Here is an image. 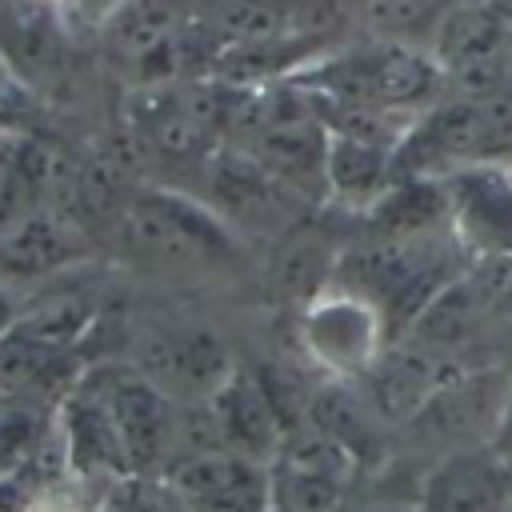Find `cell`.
Listing matches in <instances>:
<instances>
[{
	"label": "cell",
	"instance_id": "14",
	"mask_svg": "<svg viewBox=\"0 0 512 512\" xmlns=\"http://www.w3.org/2000/svg\"><path fill=\"white\" fill-rule=\"evenodd\" d=\"M392 168H396L392 148L332 132V140H328V196L332 200L368 212L392 188Z\"/></svg>",
	"mask_w": 512,
	"mask_h": 512
},
{
	"label": "cell",
	"instance_id": "7",
	"mask_svg": "<svg viewBox=\"0 0 512 512\" xmlns=\"http://www.w3.org/2000/svg\"><path fill=\"white\" fill-rule=\"evenodd\" d=\"M168 480L188 512H272L276 504L272 464L232 448L192 452L168 468Z\"/></svg>",
	"mask_w": 512,
	"mask_h": 512
},
{
	"label": "cell",
	"instance_id": "15",
	"mask_svg": "<svg viewBox=\"0 0 512 512\" xmlns=\"http://www.w3.org/2000/svg\"><path fill=\"white\" fill-rule=\"evenodd\" d=\"M184 20V0H128L112 20V44L132 60H156L176 48V32Z\"/></svg>",
	"mask_w": 512,
	"mask_h": 512
},
{
	"label": "cell",
	"instance_id": "3",
	"mask_svg": "<svg viewBox=\"0 0 512 512\" xmlns=\"http://www.w3.org/2000/svg\"><path fill=\"white\" fill-rule=\"evenodd\" d=\"M388 348V316L376 300L328 284L300 304V352L328 380H360Z\"/></svg>",
	"mask_w": 512,
	"mask_h": 512
},
{
	"label": "cell",
	"instance_id": "20",
	"mask_svg": "<svg viewBox=\"0 0 512 512\" xmlns=\"http://www.w3.org/2000/svg\"><path fill=\"white\" fill-rule=\"evenodd\" d=\"M128 0H60V12L80 28H112Z\"/></svg>",
	"mask_w": 512,
	"mask_h": 512
},
{
	"label": "cell",
	"instance_id": "21",
	"mask_svg": "<svg viewBox=\"0 0 512 512\" xmlns=\"http://www.w3.org/2000/svg\"><path fill=\"white\" fill-rule=\"evenodd\" d=\"M20 512H80L76 500L64 492V484H52V488H40Z\"/></svg>",
	"mask_w": 512,
	"mask_h": 512
},
{
	"label": "cell",
	"instance_id": "10",
	"mask_svg": "<svg viewBox=\"0 0 512 512\" xmlns=\"http://www.w3.org/2000/svg\"><path fill=\"white\" fill-rule=\"evenodd\" d=\"M208 412H212V424L220 432V444L232 448V452H244V456H256L264 464L276 460V452L284 448V420L260 380V372H248V368H236L216 392L212 400H204Z\"/></svg>",
	"mask_w": 512,
	"mask_h": 512
},
{
	"label": "cell",
	"instance_id": "23",
	"mask_svg": "<svg viewBox=\"0 0 512 512\" xmlns=\"http://www.w3.org/2000/svg\"><path fill=\"white\" fill-rule=\"evenodd\" d=\"M36 4H48V8H60V0H36Z\"/></svg>",
	"mask_w": 512,
	"mask_h": 512
},
{
	"label": "cell",
	"instance_id": "2",
	"mask_svg": "<svg viewBox=\"0 0 512 512\" xmlns=\"http://www.w3.org/2000/svg\"><path fill=\"white\" fill-rule=\"evenodd\" d=\"M84 384L108 408L124 440L132 476H168V468L180 460V400H172L136 364L96 368Z\"/></svg>",
	"mask_w": 512,
	"mask_h": 512
},
{
	"label": "cell",
	"instance_id": "12",
	"mask_svg": "<svg viewBox=\"0 0 512 512\" xmlns=\"http://www.w3.org/2000/svg\"><path fill=\"white\" fill-rule=\"evenodd\" d=\"M60 436L68 448V468L76 476H112V480L132 476L124 440H120L108 408L84 380L60 404Z\"/></svg>",
	"mask_w": 512,
	"mask_h": 512
},
{
	"label": "cell",
	"instance_id": "18",
	"mask_svg": "<svg viewBox=\"0 0 512 512\" xmlns=\"http://www.w3.org/2000/svg\"><path fill=\"white\" fill-rule=\"evenodd\" d=\"M364 24L384 40H404L424 24H440V0H364Z\"/></svg>",
	"mask_w": 512,
	"mask_h": 512
},
{
	"label": "cell",
	"instance_id": "17",
	"mask_svg": "<svg viewBox=\"0 0 512 512\" xmlns=\"http://www.w3.org/2000/svg\"><path fill=\"white\" fill-rule=\"evenodd\" d=\"M40 204L32 176V140L0 132V228Z\"/></svg>",
	"mask_w": 512,
	"mask_h": 512
},
{
	"label": "cell",
	"instance_id": "22",
	"mask_svg": "<svg viewBox=\"0 0 512 512\" xmlns=\"http://www.w3.org/2000/svg\"><path fill=\"white\" fill-rule=\"evenodd\" d=\"M20 312H24V300H20V292L8 284V280H0V340L20 324Z\"/></svg>",
	"mask_w": 512,
	"mask_h": 512
},
{
	"label": "cell",
	"instance_id": "24",
	"mask_svg": "<svg viewBox=\"0 0 512 512\" xmlns=\"http://www.w3.org/2000/svg\"><path fill=\"white\" fill-rule=\"evenodd\" d=\"M508 48H512V24H508Z\"/></svg>",
	"mask_w": 512,
	"mask_h": 512
},
{
	"label": "cell",
	"instance_id": "5",
	"mask_svg": "<svg viewBox=\"0 0 512 512\" xmlns=\"http://www.w3.org/2000/svg\"><path fill=\"white\" fill-rule=\"evenodd\" d=\"M352 476L356 456L312 424H300L272 460V496L284 512H344Z\"/></svg>",
	"mask_w": 512,
	"mask_h": 512
},
{
	"label": "cell",
	"instance_id": "9",
	"mask_svg": "<svg viewBox=\"0 0 512 512\" xmlns=\"http://www.w3.org/2000/svg\"><path fill=\"white\" fill-rule=\"evenodd\" d=\"M448 360H452V352H436V348L404 336V340L388 344L380 352V360L356 384L364 388V396L372 400V408L380 412L384 424H412L428 408V400L448 380L460 376Z\"/></svg>",
	"mask_w": 512,
	"mask_h": 512
},
{
	"label": "cell",
	"instance_id": "4",
	"mask_svg": "<svg viewBox=\"0 0 512 512\" xmlns=\"http://www.w3.org/2000/svg\"><path fill=\"white\" fill-rule=\"evenodd\" d=\"M204 172V204L232 232H276L292 224V212L304 196H296L272 168H264L244 144L212 148L200 164Z\"/></svg>",
	"mask_w": 512,
	"mask_h": 512
},
{
	"label": "cell",
	"instance_id": "13",
	"mask_svg": "<svg viewBox=\"0 0 512 512\" xmlns=\"http://www.w3.org/2000/svg\"><path fill=\"white\" fill-rule=\"evenodd\" d=\"M304 424H312L316 432H324L328 440L348 448L356 456V464L364 456H376V448L384 440V428H388L356 380H324V384H316L308 392Z\"/></svg>",
	"mask_w": 512,
	"mask_h": 512
},
{
	"label": "cell",
	"instance_id": "16",
	"mask_svg": "<svg viewBox=\"0 0 512 512\" xmlns=\"http://www.w3.org/2000/svg\"><path fill=\"white\" fill-rule=\"evenodd\" d=\"M92 316H96V308H92L84 296H76V292H68V296H48V300L24 304L20 324H16L12 332H20V336H28V340H36V344H44V348H52V352H68V348L88 332Z\"/></svg>",
	"mask_w": 512,
	"mask_h": 512
},
{
	"label": "cell",
	"instance_id": "1",
	"mask_svg": "<svg viewBox=\"0 0 512 512\" xmlns=\"http://www.w3.org/2000/svg\"><path fill=\"white\" fill-rule=\"evenodd\" d=\"M132 260L172 268V272H204L232 268L240 260L236 232L200 200H188L168 188H136L112 228Z\"/></svg>",
	"mask_w": 512,
	"mask_h": 512
},
{
	"label": "cell",
	"instance_id": "19",
	"mask_svg": "<svg viewBox=\"0 0 512 512\" xmlns=\"http://www.w3.org/2000/svg\"><path fill=\"white\" fill-rule=\"evenodd\" d=\"M120 512H188L168 476H128L120 480Z\"/></svg>",
	"mask_w": 512,
	"mask_h": 512
},
{
	"label": "cell",
	"instance_id": "11",
	"mask_svg": "<svg viewBox=\"0 0 512 512\" xmlns=\"http://www.w3.org/2000/svg\"><path fill=\"white\" fill-rule=\"evenodd\" d=\"M512 480L496 452L456 448L432 464L420 488V512H504Z\"/></svg>",
	"mask_w": 512,
	"mask_h": 512
},
{
	"label": "cell",
	"instance_id": "6",
	"mask_svg": "<svg viewBox=\"0 0 512 512\" xmlns=\"http://www.w3.org/2000/svg\"><path fill=\"white\" fill-rule=\"evenodd\" d=\"M136 368L144 376H152L180 404L212 400V392L236 372L228 344L204 324L160 328V332L144 336V344L136 352Z\"/></svg>",
	"mask_w": 512,
	"mask_h": 512
},
{
	"label": "cell",
	"instance_id": "8",
	"mask_svg": "<svg viewBox=\"0 0 512 512\" xmlns=\"http://www.w3.org/2000/svg\"><path fill=\"white\" fill-rule=\"evenodd\" d=\"M92 252L88 228L56 204H36L0 228V280L12 288L52 280Z\"/></svg>",
	"mask_w": 512,
	"mask_h": 512
}]
</instances>
